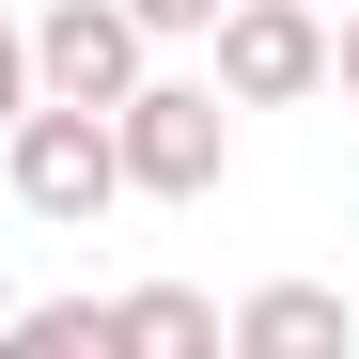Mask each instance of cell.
Listing matches in <instances>:
<instances>
[{"mask_svg":"<svg viewBox=\"0 0 359 359\" xmlns=\"http://www.w3.org/2000/svg\"><path fill=\"white\" fill-rule=\"evenodd\" d=\"M109 156H126L141 203H203L234 172V94L219 79H126L109 94Z\"/></svg>","mask_w":359,"mask_h":359,"instance_id":"1","label":"cell"},{"mask_svg":"<svg viewBox=\"0 0 359 359\" xmlns=\"http://www.w3.org/2000/svg\"><path fill=\"white\" fill-rule=\"evenodd\" d=\"M0 188H16V219L47 234H79L126 203V156H109V109H63V94H32L16 126H0Z\"/></svg>","mask_w":359,"mask_h":359,"instance_id":"2","label":"cell"},{"mask_svg":"<svg viewBox=\"0 0 359 359\" xmlns=\"http://www.w3.org/2000/svg\"><path fill=\"white\" fill-rule=\"evenodd\" d=\"M203 47H219L203 79H219L234 109H297V94H328V16H313V0H219Z\"/></svg>","mask_w":359,"mask_h":359,"instance_id":"3","label":"cell"},{"mask_svg":"<svg viewBox=\"0 0 359 359\" xmlns=\"http://www.w3.org/2000/svg\"><path fill=\"white\" fill-rule=\"evenodd\" d=\"M126 79H141V16H126V0H47V16H32V94L109 109Z\"/></svg>","mask_w":359,"mask_h":359,"instance_id":"4","label":"cell"},{"mask_svg":"<svg viewBox=\"0 0 359 359\" xmlns=\"http://www.w3.org/2000/svg\"><path fill=\"white\" fill-rule=\"evenodd\" d=\"M219 344H250V359H328V344H344V297H328V281H266L250 313H219Z\"/></svg>","mask_w":359,"mask_h":359,"instance_id":"5","label":"cell"},{"mask_svg":"<svg viewBox=\"0 0 359 359\" xmlns=\"http://www.w3.org/2000/svg\"><path fill=\"white\" fill-rule=\"evenodd\" d=\"M109 344H141V359H203V344H219V297L141 281V297H109Z\"/></svg>","mask_w":359,"mask_h":359,"instance_id":"6","label":"cell"},{"mask_svg":"<svg viewBox=\"0 0 359 359\" xmlns=\"http://www.w3.org/2000/svg\"><path fill=\"white\" fill-rule=\"evenodd\" d=\"M0 344L16 359H79V344H109V297H32V313H0Z\"/></svg>","mask_w":359,"mask_h":359,"instance_id":"7","label":"cell"},{"mask_svg":"<svg viewBox=\"0 0 359 359\" xmlns=\"http://www.w3.org/2000/svg\"><path fill=\"white\" fill-rule=\"evenodd\" d=\"M32 109V16H0V126Z\"/></svg>","mask_w":359,"mask_h":359,"instance_id":"8","label":"cell"},{"mask_svg":"<svg viewBox=\"0 0 359 359\" xmlns=\"http://www.w3.org/2000/svg\"><path fill=\"white\" fill-rule=\"evenodd\" d=\"M126 16H141V47H156V32H203L219 0H126Z\"/></svg>","mask_w":359,"mask_h":359,"instance_id":"9","label":"cell"},{"mask_svg":"<svg viewBox=\"0 0 359 359\" xmlns=\"http://www.w3.org/2000/svg\"><path fill=\"white\" fill-rule=\"evenodd\" d=\"M328 94H344V109H359V16H344V32H328Z\"/></svg>","mask_w":359,"mask_h":359,"instance_id":"10","label":"cell"},{"mask_svg":"<svg viewBox=\"0 0 359 359\" xmlns=\"http://www.w3.org/2000/svg\"><path fill=\"white\" fill-rule=\"evenodd\" d=\"M0 313H16V297H0Z\"/></svg>","mask_w":359,"mask_h":359,"instance_id":"11","label":"cell"}]
</instances>
